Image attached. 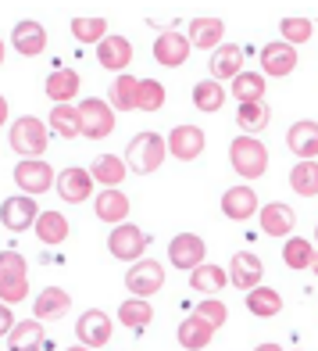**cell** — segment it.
<instances>
[{
  "instance_id": "obj_4",
  "label": "cell",
  "mask_w": 318,
  "mask_h": 351,
  "mask_svg": "<svg viewBox=\"0 0 318 351\" xmlns=\"http://www.w3.org/2000/svg\"><path fill=\"white\" fill-rule=\"evenodd\" d=\"M11 147L22 154V162H36V158L47 151V125L33 115L14 119L11 125Z\"/></svg>"
},
{
  "instance_id": "obj_10",
  "label": "cell",
  "mask_w": 318,
  "mask_h": 351,
  "mask_svg": "<svg viewBox=\"0 0 318 351\" xmlns=\"http://www.w3.org/2000/svg\"><path fill=\"white\" fill-rule=\"evenodd\" d=\"M75 337L83 341V348H104L111 341V315L101 312V308H90L79 315V323H75Z\"/></svg>"
},
{
  "instance_id": "obj_37",
  "label": "cell",
  "mask_w": 318,
  "mask_h": 351,
  "mask_svg": "<svg viewBox=\"0 0 318 351\" xmlns=\"http://www.w3.org/2000/svg\"><path fill=\"white\" fill-rule=\"evenodd\" d=\"M136 90H140V79L118 75L111 83V111H136Z\"/></svg>"
},
{
  "instance_id": "obj_41",
  "label": "cell",
  "mask_w": 318,
  "mask_h": 351,
  "mask_svg": "<svg viewBox=\"0 0 318 351\" xmlns=\"http://www.w3.org/2000/svg\"><path fill=\"white\" fill-rule=\"evenodd\" d=\"M268 108H265V101H258V104H240V111H236V122L243 125V130H250V133H261L265 125H268Z\"/></svg>"
},
{
  "instance_id": "obj_50",
  "label": "cell",
  "mask_w": 318,
  "mask_h": 351,
  "mask_svg": "<svg viewBox=\"0 0 318 351\" xmlns=\"http://www.w3.org/2000/svg\"><path fill=\"white\" fill-rule=\"evenodd\" d=\"M0 65H4V40H0Z\"/></svg>"
},
{
  "instance_id": "obj_44",
  "label": "cell",
  "mask_w": 318,
  "mask_h": 351,
  "mask_svg": "<svg viewBox=\"0 0 318 351\" xmlns=\"http://www.w3.org/2000/svg\"><path fill=\"white\" fill-rule=\"evenodd\" d=\"M200 323H208L211 330H218L222 323H226V315H229V308L222 305V301H215V298H208V301H200L197 305V312H194Z\"/></svg>"
},
{
  "instance_id": "obj_22",
  "label": "cell",
  "mask_w": 318,
  "mask_h": 351,
  "mask_svg": "<svg viewBox=\"0 0 318 351\" xmlns=\"http://www.w3.org/2000/svg\"><path fill=\"white\" fill-rule=\"evenodd\" d=\"M222 36H226V25L222 19H194L189 22V47H200V51H218Z\"/></svg>"
},
{
  "instance_id": "obj_2",
  "label": "cell",
  "mask_w": 318,
  "mask_h": 351,
  "mask_svg": "<svg viewBox=\"0 0 318 351\" xmlns=\"http://www.w3.org/2000/svg\"><path fill=\"white\" fill-rule=\"evenodd\" d=\"M29 294V265L18 251H0V301L11 308Z\"/></svg>"
},
{
  "instance_id": "obj_33",
  "label": "cell",
  "mask_w": 318,
  "mask_h": 351,
  "mask_svg": "<svg viewBox=\"0 0 318 351\" xmlns=\"http://www.w3.org/2000/svg\"><path fill=\"white\" fill-rule=\"evenodd\" d=\"M150 319H154V308H150L143 298L122 301V308H118V323H122V326H129V330H147Z\"/></svg>"
},
{
  "instance_id": "obj_46",
  "label": "cell",
  "mask_w": 318,
  "mask_h": 351,
  "mask_svg": "<svg viewBox=\"0 0 318 351\" xmlns=\"http://www.w3.org/2000/svg\"><path fill=\"white\" fill-rule=\"evenodd\" d=\"M4 119H8V101L0 97V125H4Z\"/></svg>"
},
{
  "instance_id": "obj_28",
  "label": "cell",
  "mask_w": 318,
  "mask_h": 351,
  "mask_svg": "<svg viewBox=\"0 0 318 351\" xmlns=\"http://www.w3.org/2000/svg\"><path fill=\"white\" fill-rule=\"evenodd\" d=\"M8 348L11 351H43V326L36 323H14V330L8 333Z\"/></svg>"
},
{
  "instance_id": "obj_20",
  "label": "cell",
  "mask_w": 318,
  "mask_h": 351,
  "mask_svg": "<svg viewBox=\"0 0 318 351\" xmlns=\"http://www.w3.org/2000/svg\"><path fill=\"white\" fill-rule=\"evenodd\" d=\"M222 212L233 222H243L258 212V194H254L250 186H229L226 194H222Z\"/></svg>"
},
{
  "instance_id": "obj_24",
  "label": "cell",
  "mask_w": 318,
  "mask_h": 351,
  "mask_svg": "<svg viewBox=\"0 0 318 351\" xmlns=\"http://www.w3.org/2000/svg\"><path fill=\"white\" fill-rule=\"evenodd\" d=\"M68 308H72V298H68V291H61V287H47V291H40L36 301H33L36 323L40 319H61Z\"/></svg>"
},
{
  "instance_id": "obj_15",
  "label": "cell",
  "mask_w": 318,
  "mask_h": 351,
  "mask_svg": "<svg viewBox=\"0 0 318 351\" xmlns=\"http://www.w3.org/2000/svg\"><path fill=\"white\" fill-rule=\"evenodd\" d=\"M261 276H265V265L258 254H250V251H240V254H233V262H229V280L233 287H240V291H254V287H261Z\"/></svg>"
},
{
  "instance_id": "obj_17",
  "label": "cell",
  "mask_w": 318,
  "mask_h": 351,
  "mask_svg": "<svg viewBox=\"0 0 318 351\" xmlns=\"http://www.w3.org/2000/svg\"><path fill=\"white\" fill-rule=\"evenodd\" d=\"M97 61L107 72H125L129 61H133V43L125 36H104L97 43Z\"/></svg>"
},
{
  "instance_id": "obj_18",
  "label": "cell",
  "mask_w": 318,
  "mask_h": 351,
  "mask_svg": "<svg viewBox=\"0 0 318 351\" xmlns=\"http://www.w3.org/2000/svg\"><path fill=\"white\" fill-rule=\"evenodd\" d=\"M57 194L68 204H79V201L93 197V176L86 169H65L57 176Z\"/></svg>"
},
{
  "instance_id": "obj_31",
  "label": "cell",
  "mask_w": 318,
  "mask_h": 351,
  "mask_svg": "<svg viewBox=\"0 0 318 351\" xmlns=\"http://www.w3.org/2000/svg\"><path fill=\"white\" fill-rule=\"evenodd\" d=\"M75 93H79V75L72 69H57L51 79H47V97H51L54 104H68Z\"/></svg>"
},
{
  "instance_id": "obj_11",
  "label": "cell",
  "mask_w": 318,
  "mask_h": 351,
  "mask_svg": "<svg viewBox=\"0 0 318 351\" xmlns=\"http://www.w3.org/2000/svg\"><path fill=\"white\" fill-rule=\"evenodd\" d=\"M297 69V47L282 43V40H272L261 47V75H272V79H282Z\"/></svg>"
},
{
  "instance_id": "obj_27",
  "label": "cell",
  "mask_w": 318,
  "mask_h": 351,
  "mask_svg": "<svg viewBox=\"0 0 318 351\" xmlns=\"http://www.w3.org/2000/svg\"><path fill=\"white\" fill-rule=\"evenodd\" d=\"M176 337H179V344H183L186 351H204V348L211 344L215 330H211L208 323H200L197 315H186L183 323H179V333H176Z\"/></svg>"
},
{
  "instance_id": "obj_9",
  "label": "cell",
  "mask_w": 318,
  "mask_h": 351,
  "mask_svg": "<svg viewBox=\"0 0 318 351\" xmlns=\"http://www.w3.org/2000/svg\"><path fill=\"white\" fill-rule=\"evenodd\" d=\"M14 183L22 186L25 197H36V194H47V190L54 186V169L47 162H18L14 165Z\"/></svg>"
},
{
  "instance_id": "obj_23",
  "label": "cell",
  "mask_w": 318,
  "mask_h": 351,
  "mask_svg": "<svg viewBox=\"0 0 318 351\" xmlns=\"http://www.w3.org/2000/svg\"><path fill=\"white\" fill-rule=\"evenodd\" d=\"M11 43H14V51H18V54L36 58V54H43V47H47V33H43L40 22L29 19V22H18V25H14Z\"/></svg>"
},
{
  "instance_id": "obj_8",
  "label": "cell",
  "mask_w": 318,
  "mask_h": 351,
  "mask_svg": "<svg viewBox=\"0 0 318 351\" xmlns=\"http://www.w3.org/2000/svg\"><path fill=\"white\" fill-rule=\"evenodd\" d=\"M204 254H208V247H204V241L197 233H179V237H172V244H168L172 269H186V273H194L197 265H204Z\"/></svg>"
},
{
  "instance_id": "obj_36",
  "label": "cell",
  "mask_w": 318,
  "mask_h": 351,
  "mask_svg": "<svg viewBox=\"0 0 318 351\" xmlns=\"http://www.w3.org/2000/svg\"><path fill=\"white\" fill-rule=\"evenodd\" d=\"M36 237L43 244H61L68 237V219L57 215V212H40L36 219Z\"/></svg>"
},
{
  "instance_id": "obj_19",
  "label": "cell",
  "mask_w": 318,
  "mask_h": 351,
  "mask_svg": "<svg viewBox=\"0 0 318 351\" xmlns=\"http://www.w3.org/2000/svg\"><path fill=\"white\" fill-rule=\"evenodd\" d=\"M258 222H261V230H265L268 237H286V233H293V226H297V215H293L290 204L272 201V204H265V208H261Z\"/></svg>"
},
{
  "instance_id": "obj_6",
  "label": "cell",
  "mask_w": 318,
  "mask_h": 351,
  "mask_svg": "<svg viewBox=\"0 0 318 351\" xmlns=\"http://www.w3.org/2000/svg\"><path fill=\"white\" fill-rule=\"evenodd\" d=\"M147 244H150V237L143 233L140 226H129V222L115 226V230H111V237H107V251L115 254V258H122V262H136V258H143Z\"/></svg>"
},
{
  "instance_id": "obj_42",
  "label": "cell",
  "mask_w": 318,
  "mask_h": 351,
  "mask_svg": "<svg viewBox=\"0 0 318 351\" xmlns=\"http://www.w3.org/2000/svg\"><path fill=\"white\" fill-rule=\"evenodd\" d=\"M72 33H75V40H83V43H101L107 36V22L104 19H75Z\"/></svg>"
},
{
  "instance_id": "obj_49",
  "label": "cell",
  "mask_w": 318,
  "mask_h": 351,
  "mask_svg": "<svg viewBox=\"0 0 318 351\" xmlns=\"http://www.w3.org/2000/svg\"><path fill=\"white\" fill-rule=\"evenodd\" d=\"M68 351H93V348H83V344H75V348H68Z\"/></svg>"
},
{
  "instance_id": "obj_39",
  "label": "cell",
  "mask_w": 318,
  "mask_h": 351,
  "mask_svg": "<svg viewBox=\"0 0 318 351\" xmlns=\"http://www.w3.org/2000/svg\"><path fill=\"white\" fill-rule=\"evenodd\" d=\"M311 258H315V247L304 241V237H290L282 247V262L290 269H311Z\"/></svg>"
},
{
  "instance_id": "obj_7",
  "label": "cell",
  "mask_w": 318,
  "mask_h": 351,
  "mask_svg": "<svg viewBox=\"0 0 318 351\" xmlns=\"http://www.w3.org/2000/svg\"><path fill=\"white\" fill-rule=\"evenodd\" d=\"M79 119H83V136L86 140H104L111 130H115V111H111L107 101L90 97L79 104Z\"/></svg>"
},
{
  "instance_id": "obj_45",
  "label": "cell",
  "mask_w": 318,
  "mask_h": 351,
  "mask_svg": "<svg viewBox=\"0 0 318 351\" xmlns=\"http://www.w3.org/2000/svg\"><path fill=\"white\" fill-rule=\"evenodd\" d=\"M14 330V312L4 305V301H0V337H4V333H11Z\"/></svg>"
},
{
  "instance_id": "obj_1",
  "label": "cell",
  "mask_w": 318,
  "mask_h": 351,
  "mask_svg": "<svg viewBox=\"0 0 318 351\" xmlns=\"http://www.w3.org/2000/svg\"><path fill=\"white\" fill-rule=\"evenodd\" d=\"M165 154H168V147H165V136H157V133H136L133 140H129V147H125V169H133V172H140V176H150L154 169H161V162H165Z\"/></svg>"
},
{
  "instance_id": "obj_26",
  "label": "cell",
  "mask_w": 318,
  "mask_h": 351,
  "mask_svg": "<svg viewBox=\"0 0 318 351\" xmlns=\"http://www.w3.org/2000/svg\"><path fill=\"white\" fill-rule=\"evenodd\" d=\"M229 93L236 104H258V101H265V75L261 72H240L233 79Z\"/></svg>"
},
{
  "instance_id": "obj_12",
  "label": "cell",
  "mask_w": 318,
  "mask_h": 351,
  "mask_svg": "<svg viewBox=\"0 0 318 351\" xmlns=\"http://www.w3.org/2000/svg\"><path fill=\"white\" fill-rule=\"evenodd\" d=\"M40 219V208H36V197H8L4 204H0V222L11 230V233H22L29 226H36Z\"/></svg>"
},
{
  "instance_id": "obj_16",
  "label": "cell",
  "mask_w": 318,
  "mask_h": 351,
  "mask_svg": "<svg viewBox=\"0 0 318 351\" xmlns=\"http://www.w3.org/2000/svg\"><path fill=\"white\" fill-rule=\"evenodd\" d=\"M154 58H157V65H165V69H179L189 58V40L183 33H176V29H168V33H161L154 40Z\"/></svg>"
},
{
  "instance_id": "obj_34",
  "label": "cell",
  "mask_w": 318,
  "mask_h": 351,
  "mask_svg": "<svg viewBox=\"0 0 318 351\" xmlns=\"http://www.w3.org/2000/svg\"><path fill=\"white\" fill-rule=\"evenodd\" d=\"M125 162L122 158H115V154H101V158H93V169H90V176L93 180H101L104 186H118L122 180H125Z\"/></svg>"
},
{
  "instance_id": "obj_14",
  "label": "cell",
  "mask_w": 318,
  "mask_h": 351,
  "mask_svg": "<svg viewBox=\"0 0 318 351\" xmlns=\"http://www.w3.org/2000/svg\"><path fill=\"white\" fill-rule=\"evenodd\" d=\"M286 147H290L300 162H318V122H311V119L293 122L290 133H286Z\"/></svg>"
},
{
  "instance_id": "obj_40",
  "label": "cell",
  "mask_w": 318,
  "mask_h": 351,
  "mask_svg": "<svg viewBox=\"0 0 318 351\" xmlns=\"http://www.w3.org/2000/svg\"><path fill=\"white\" fill-rule=\"evenodd\" d=\"M161 104H165V86L157 79H140L136 111H161Z\"/></svg>"
},
{
  "instance_id": "obj_38",
  "label": "cell",
  "mask_w": 318,
  "mask_h": 351,
  "mask_svg": "<svg viewBox=\"0 0 318 351\" xmlns=\"http://www.w3.org/2000/svg\"><path fill=\"white\" fill-rule=\"evenodd\" d=\"M290 186L300 197H315L318 194V162H297L290 169Z\"/></svg>"
},
{
  "instance_id": "obj_32",
  "label": "cell",
  "mask_w": 318,
  "mask_h": 351,
  "mask_svg": "<svg viewBox=\"0 0 318 351\" xmlns=\"http://www.w3.org/2000/svg\"><path fill=\"white\" fill-rule=\"evenodd\" d=\"M247 308L258 319H272V315L282 312V298H279V291H272V287H254V291L247 294Z\"/></svg>"
},
{
  "instance_id": "obj_25",
  "label": "cell",
  "mask_w": 318,
  "mask_h": 351,
  "mask_svg": "<svg viewBox=\"0 0 318 351\" xmlns=\"http://www.w3.org/2000/svg\"><path fill=\"white\" fill-rule=\"evenodd\" d=\"M240 72H243V51L236 43H222L218 51L211 54V75L215 79H229L233 83Z\"/></svg>"
},
{
  "instance_id": "obj_51",
  "label": "cell",
  "mask_w": 318,
  "mask_h": 351,
  "mask_svg": "<svg viewBox=\"0 0 318 351\" xmlns=\"http://www.w3.org/2000/svg\"><path fill=\"white\" fill-rule=\"evenodd\" d=\"M315 241H318V226H315Z\"/></svg>"
},
{
  "instance_id": "obj_43",
  "label": "cell",
  "mask_w": 318,
  "mask_h": 351,
  "mask_svg": "<svg viewBox=\"0 0 318 351\" xmlns=\"http://www.w3.org/2000/svg\"><path fill=\"white\" fill-rule=\"evenodd\" d=\"M279 29H282V43H290V47L308 43V40H311V33H315V25H311L308 19H282V22H279Z\"/></svg>"
},
{
  "instance_id": "obj_3",
  "label": "cell",
  "mask_w": 318,
  "mask_h": 351,
  "mask_svg": "<svg viewBox=\"0 0 318 351\" xmlns=\"http://www.w3.org/2000/svg\"><path fill=\"white\" fill-rule=\"evenodd\" d=\"M229 162L243 180H261L265 169H268V147L254 136H236L233 147H229Z\"/></svg>"
},
{
  "instance_id": "obj_30",
  "label": "cell",
  "mask_w": 318,
  "mask_h": 351,
  "mask_svg": "<svg viewBox=\"0 0 318 351\" xmlns=\"http://www.w3.org/2000/svg\"><path fill=\"white\" fill-rule=\"evenodd\" d=\"M229 283V276H226V269L222 265H197L194 273H189V287H194V291H200V294H218L222 287Z\"/></svg>"
},
{
  "instance_id": "obj_13",
  "label": "cell",
  "mask_w": 318,
  "mask_h": 351,
  "mask_svg": "<svg viewBox=\"0 0 318 351\" xmlns=\"http://www.w3.org/2000/svg\"><path fill=\"white\" fill-rule=\"evenodd\" d=\"M204 143H208V136H204L197 125H176V130L168 133L165 147L172 151V158H179V162H194V158H200Z\"/></svg>"
},
{
  "instance_id": "obj_29",
  "label": "cell",
  "mask_w": 318,
  "mask_h": 351,
  "mask_svg": "<svg viewBox=\"0 0 318 351\" xmlns=\"http://www.w3.org/2000/svg\"><path fill=\"white\" fill-rule=\"evenodd\" d=\"M51 130H54L57 136H65V140L83 136V119H79V108H72V104H54V111H51Z\"/></svg>"
},
{
  "instance_id": "obj_35",
  "label": "cell",
  "mask_w": 318,
  "mask_h": 351,
  "mask_svg": "<svg viewBox=\"0 0 318 351\" xmlns=\"http://www.w3.org/2000/svg\"><path fill=\"white\" fill-rule=\"evenodd\" d=\"M222 104H226V86L215 83V79H204V83L194 86V108L197 111H222Z\"/></svg>"
},
{
  "instance_id": "obj_21",
  "label": "cell",
  "mask_w": 318,
  "mask_h": 351,
  "mask_svg": "<svg viewBox=\"0 0 318 351\" xmlns=\"http://www.w3.org/2000/svg\"><path fill=\"white\" fill-rule=\"evenodd\" d=\"M93 212H97V219H104V222H111V226H122L125 222V215H129V197L122 194L118 186H107L104 194H97L93 197Z\"/></svg>"
},
{
  "instance_id": "obj_47",
  "label": "cell",
  "mask_w": 318,
  "mask_h": 351,
  "mask_svg": "<svg viewBox=\"0 0 318 351\" xmlns=\"http://www.w3.org/2000/svg\"><path fill=\"white\" fill-rule=\"evenodd\" d=\"M254 351H282V348H279V344H258Z\"/></svg>"
},
{
  "instance_id": "obj_5",
  "label": "cell",
  "mask_w": 318,
  "mask_h": 351,
  "mask_svg": "<svg viewBox=\"0 0 318 351\" xmlns=\"http://www.w3.org/2000/svg\"><path fill=\"white\" fill-rule=\"evenodd\" d=\"M125 287L133 291V298H143V301H147L150 294H157V291L165 287V269H161V262H154V258L133 262L129 273H125Z\"/></svg>"
},
{
  "instance_id": "obj_48",
  "label": "cell",
  "mask_w": 318,
  "mask_h": 351,
  "mask_svg": "<svg viewBox=\"0 0 318 351\" xmlns=\"http://www.w3.org/2000/svg\"><path fill=\"white\" fill-rule=\"evenodd\" d=\"M311 269H315V276H318V251H315V258H311Z\"/></svg>"
}]
</instances>
